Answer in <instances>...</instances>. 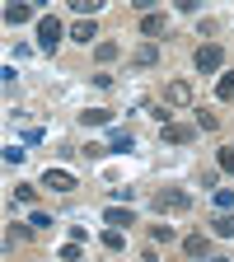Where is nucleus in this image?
Segmentation results:
<instances>
[{"label": "nucleus", "mask_w": 234, "mask_h": 262, "mask_svg": "<svg viewBox=\"0 0 234 262\" xmlns=\"http://www.w3.org/2000/svg\"><path fill=\"white\" fill-rule=\"evenodd\" d=\"M187 206H192V196H187L183 187H159V192H155V211H159V215H164V211H187Z\"/></svg>", "instance_id": "obj_1"}, {"label": "nucleus", "mask_w": 234, "mask_h": 262, "mask_svg": "<svg viewBox=\"0 0 234 262\" xmlns=\"http://www.w3.org/2000/svg\"><path fill=\"white\" fill-rule=\"evenodd\" d=\"M61 38H66V28H61L52 14H42V19H38V47H42V52H56Z\"/></svg>", "instance_id": "obj_2"}, {"label": "nucleus", "mask_w": 234, "mask_h": 262, "mask_svg": "<svg viewBox=\"0 0 234 262\" xmlns=\"http://www.w3.org/2000/svg\"><path fill=\"white\" fill-rule=\"evenodd\" d=\"M192 61H197V71H202V75H211V71H220V66H225V52H220V42H202Z\"/></svg>", "instance_id": "obj_3"}, {"label": "nucleus", "mask_w": 234, "mask_h": 262, "mask_svg": "<svg viewBox=\"0 0 234 262\" xmlns=\"http://www.w3.org/2000/svg\"><path fill=\"white\" fill-rule=\"evenodd\" d=\"M192 103V84L187 80H169L164 84V108H187Z\"/></svg>", "instance_id": "obj_4"}, {"label": "nucleus", "mask_w": 234, "mask_h": 262, "mask_svg": "<svg viewBox=\"0 0 234 262\" xmlns=\"http://www.w3.org/2000/svg\"><path fill=\"white\" fill-rule=\"evenodd\" d=\"M38 187H52V192H75V173H71V169H47Z\"/></svg>", "instance_id": "obj_5"}, {"label": "nucleus", "mask_w": 234, "mask_h": 262, "mask_svg": "<svg viewBox=\"0 0 234 262\" xmlns=\"http://www.w3.org/2000/svg\"><path fill=\"white\" fill-rule=\"evenodd\" d=\"M183 253H187L192 262H206V257H211V239H206V234H187V239H183Z\"/></svg>", "instance_id": "obj_6"}, {"label": "nucleus", "mask_w": 234, "mask_h": 262, "mask_svg": "<svg viewBox=\"0 0 234 262\" xmlns=\"http://www.w3.org/2000/svg\"><path fill=\"white\" fill-rule=\"evenodd\" d=\"M159 136L169 141V145H187L197 136V126H183V122H169V126H159Z\"/></svg>", "instance_id": "obj_7"}, {"label": "nucleus", "mask_w": 234, "mask_h": 262, "mask_svg": "<svg viewBox=\"0 0 234 262\" xmlns=\"http://www.w3.org/2000/svg\"><path fill=\"white\" fill-rule=\"evenodd\" d=\"M164 28H169V19H164V14H155V10H150V14H141V38H145V42H155Z\"/></svg>", "instance_id": "obj_8"}, {"label": "nucleus", "mask_w": 234, "mask_h": 262, "mask_svg": "<svg viewBox=\"0 0 234 262\" xmlns=\"http://www.w3.org/2000/svg\"><path fill=\"white\" fill-rule=\"evenodd\" d=\"M98 38V28H94V19H75L71 24V42H80V47H89Z\"/></svg>", "instance_id": "obj_9"}, {"label": "nucleus", "mask_w": 234, "mask_h": 262, "mask_svg": "<svg viewBox=\"0 0 234 262\" xmlns=\"http://www.w3.org/2000/svg\"><path fill=\"white\" fill-rule=\"evenodd\" d=\"M155 61H159V47L155 42H141L136 52H131V66H136V71H150Z\"/></svg>", "instance_id": "obj_10"}, {"label": "nucleus", "mask_w": 234, "mask_h": 262, "mask_svg": "<svg viewBox=\"0 0 234 262\" xmlns=\"http://www.w3.org/2000/svg\"><path fill=\"white\" fill-rule=\"evenodd\" d=\"M113 229H126V225H136V215H131V206H108V215H103Z\"/></svg>", "instance_id": "obj_11"}, {"label": "nucleus", "mask_w": 234, "mask_h": 262, "mask_svg": "<svg viewBox=\"0 0 234 262\" xmlns=\"http://www.w3.org/2000/svg\"><path fill=\"white\" fill-rule=\"evenodd\" d=\"M211 234H216V239H234V215H229V211H220V215L211 220Z\"/></svg>", "instance_id": "obj_12"}, {"label": "nucleus", "mask_w": 234, "mask_h": 262, "mask_svg": "<svg viewBox=\"0 0 234 262\" xmlns=\"http://www.w3.org/2000/svg\"><path fill=\"white\" fill-rule=\"evenodd\" d=\"M33 19V5H5V24L10 28H19V24H28Z\"/></svg>", "instance_id": "obj_13"}, {"label": "nucleus", "mask_w": 234, "mask_h": 262, "mask_svg": "<svg viewBox=\"0 0 234 262\" xmlns=\"http://www.w3.org/2000/svg\"><path fill=\"white\" fill-rule=\"evenodd\" d=\"M80 122H84V126H108V122H113V113H108V108H84V113H80Z\"/></svg>", "instance_id": "obj_14"}, {"label": "nucleus", "mask_w": 234, "mask_h": 262, "mask_svg": "<svg viewBox=\"0 0 234 262\" xmlns=\"http://www.w3.org/2000/svg\"><path fill=\"white\" fill-rule=\"evenodd\" d=\"M216 98H220V103H234V71H225L216 80Z\"/></svg>", "instance_id": "obj_15"}, {"label": "nucleus", "mask_w": 234, "mask_h": 262, "mask_svg": "<svg viewBox=\"0 0 234 262\" xmlns=\"http://www.w3.org/2000/svg\"><path fill=\"white\" fill-rule=\"evenodd\" d=\"M131 145H136V141H131V131H122V126H117L113 136H108V150H117V155H126Z\"/></svg>", "instance_id": "obj_16"}, {"label": "nucleus", "mask_w": 234, "mask_h": 262, "mask_svg": "<svg viewBox=\"0 0 234 262\" xmlns=\"http://www.w3.org/2000/svg\"><path fill=\"white\" fill-rule=\"evenodd\" d=\"M94 56H98V61H103V66H108V61H117V56H122V47L103 38V42H94Z\"/></svg>", "instance_id": "obj_17"}, {"label": "nucleus", "mask_w": 234, "mask_h": 262, "mask_svg": "<svg viewBox=\"0 0 234 262\" xmlns=\"http://www.w3.org/2000/svg\"><path fill=\"white\" fill-rule=\"evenodd\" d=\"M150 239L155 244H174L178 234H174V225H150Z\"/></svg>", "instance_id": "obj_18"}, {"label": "nucleus", "mask_w": 234, "mask_h": 262, "mask_svg": "<svg viewBox=\"0 0 234 262\" xmlns=\"http://www.w3.org/2000/svg\"><path fill=\"white\" fill-rule=\"evenodd\" d=\"M24 239H28L24 225H10V229H5V248H14V244H24Z\"/></svg>", "instance_id": "obj_19"}, {"label": "nucleus", "mask_w": 234, "mask_h": 262, "mask_svg": "<svg viewBox=\"0 0 234 262\" xmlns=\"http://www.w3.org/2000/svg\"><path fill=\"white\" fill-rule=\"evenodd\" d=\"M216 206L220 211H234V187H216Z\"/></svg>", "instance_id": "obj_20"}, {"label": "nucleus", "mask_w": 234, "mask_h": 262, "mask_svg": "<svg viewBox=\"0 0 234 262\" xmlns=\"http://www.w3.org/2000/svg\"><path fill=\"white\" fill-rule=\"evenodd\" d=\"M122 244H126L122 229H108V234H103V248H108V253H122Z\"/></svg>", "instance_id": "obj_21"}, {"label": "nucleus", "mask_w": 234, "mask_h": 262, "mask_svg": "<svg viewBox=\"0 0 234 262\" xmlns=\"http://www.w3.org/2000/svg\"><path fill=\"white\" fill-rule=\"evenodd\" d=\"M14 196H19L24 206H33V202H38V187H33V183H24V187H14Z\"/></svg>", "instance_id": "obj_22"}, {"label": "nucleus", "mask_w": 234, "mask_h": 262, "mask_svg": "<svg viewBox=\"0 0 234 262\" xmlns=\"http://www.w3.org/2000/svg\"><path fill=\"white\" fill-rule=\"evenodd\" d=\"M216 159H220V169H225V173H234V145H225Z\"/></svg>", "instance_id": "obj_23"}, {"label": "nucleus", "mask_w": 234, "mask_h": 262, "mask_svg": "<svg viewBox=\"0 0 234 262\" xmlns=\"http://www.w3.org/2000/svg\"><path fill=\"white\" fill-rule=\"evenodd\" d=\"M197 131H216V113H197Z\"/></svg>", "instance_id": "obj_24"}, {"label": "nucleus", "mask_w": 234, "mask_h": 262, "mask_svg": "<svg viewBox=\"0 0 234 262\" xmlns=\"http://www.w3.org/2000/svg\"><path fill=\"white\" fill-rule=\"evenodd\" d=\"M24 155H28V150H19V145H5V164H24Z\"/></svg>", "instance_id": "obj_25"}, {"label": "nucleus", "mask_w": 234, "mask_h": 262, "mask_svg": "<svg viewBox=\"0 0 234 262\" xmlns=\"http://www.w3.org/2000/svg\"><path fill=\"white\" fill-rule=\"evenodd\" d=\"M61 262H80V244H66L61 248Z\"/></svg>", "instance_id": "obj_26"}, {"label": "nucleus", "mask_w": 234, "mask_h": 262, "mask_svg": "<svg viewBox=\"0 0 234 262\" xmlns=\"http://www.w3.org/2000/svg\"><path fill=\"white\" fill-rule=\"evenodd\" d=\"M206 262H229V257H206Z\"/></svg>", "instance_id": "obj_27"}]
</instances>
